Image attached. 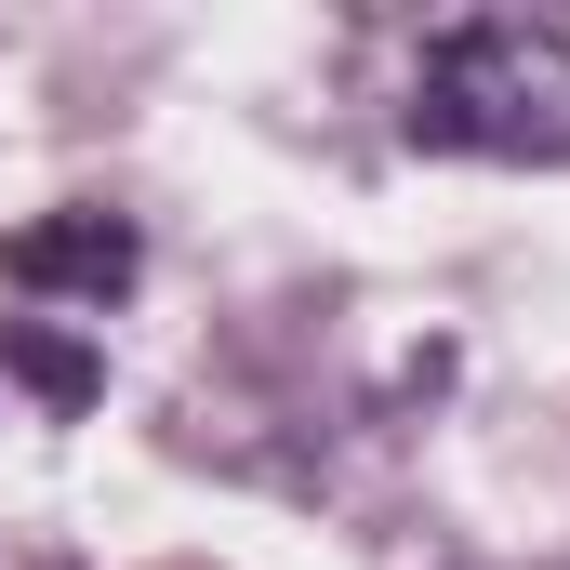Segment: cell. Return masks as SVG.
Wrapping results in <instances>:
<instances>
[{
  "label": "cell",
  "mask_w": 570,
  "mask_h": 570,
  "mask_svg": "<svg viewBox=\"0 0 570 570\" xmlns=\"http://www.w3.org/2000/svg\"><path fill=\"white\" fill-rule=\"evenodd\" d=\"M0 372H13V385H40L53 412H94V399H107V358H94V345H67V332H27V318L0 332Z\"/></svg>",
  "instance_id": "3"
},
{
  "label": "cell",
  "mask_w": 570,
  "mask_h": 570,
  "mask_svg": "<svg viewBox=\"0 0 570 570\" xmlns=\"http://www.w3.org/2000/svg\"><path fill=\"white\" fill-rule=\"evenodd\" d=\"M134 266H146L134 213H40V226L0 239V279L13 292H67V305H120Z\"/></svg>",
  "instance_id": "2"
},
{
  "label": "cell",
  "mask_w": 570,
  "mask_h": 570,
  "mask_svg": "<svg viewBox=\"0 0 570 570\" xmlns=\"http://www.w3.org/2000/svg\"><path fill=\"white\" fill-rule=\"evenodd\" d=\"M399 134L438 159H570V40L518 13H464L412 53Z\"/></svg>",
  "instance_id": "1"
}]
</instances>
